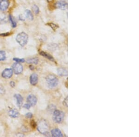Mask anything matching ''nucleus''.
I'll use <instances>...</instances> for the list:
<instances>
[{"label": "nucleus", "mask_w": 139, "mask_h": 137, "mask_svg": "<svg viewBox=\"0 0 139 137\" xmlns=\"http://www.w3.org/2000/svg\"><path fill=\"white\" fill-rule=\"evenodd\" d=\"M49 126L48 122L45 119H41L38 125V130L40 133L47 136H49L48 130Z\"/></svg>", "instance_id": "obj_1"}, {"label": "nucleus", "mask_w": 139, "mask_h": 137, "mask_svg": "<svg viewBox=\"0 0 139 137\" xmlns=\"http://www.w3.org/2000/svg\"><path fill=\"white\" fill-rule=\"evenodd\" d=\"M46 81L48 87L50 89L55 88L58 84V79L53 74L48 75L46 77Z\"/></svg>", "instance_id": "obj_2"}, {"label": "nucleus", "mask_w": 139, "mask_h": 137, "mask_svg": "<svg viewBox=\"0 0 139 137\" xmlns=\"http://www.w3.org/2000/svg\"><path fill=\"white\" fill-rule=\"evenodd\" d=\"M65 117V114L62 111L59 110H56L53 114V119L56 123H61Z\"/></svg>", "instance_id": "obj_3"}, {"label": "nucleus", "mask_w": 139, "mask_h": 137, "mask_svg": "<svg viewBox=\"0 0 139 137\" xmlns=\"http://www.w3.org/2000/svg\"><path fill=\"white\" fill-rule=\"evenodd\" d=\"M28 37L25 32H21L17 35L16 37V40L19 44L21 46L25 45L28 43Z\"/></svg>", "instance_id": "obj_4"}, {"label": "nucleus", "mask_w": 139, "mask_h": 137, "mask_svg": "<svg viewBox=\"0 0 139 137\" xmlns=\"http://www.w3.org/2000/svg\"><path fill=\"white\" fill-rule=\"evenodd\" d=\"M13 71L16 74H19L21 73L23 71L22 66L18 62L14 63L12 66Z\"/></svg>", "instance_id": "obj_5"}, {"label": "nucleus", "mask_w": 139, "mask_h": 137, "mask_svg": "<svg viewBox=\"0 0 139 137\" xmlns=\"http://www.w3.org/2000/svg\"><path fill=\"white\" fill-rule=\"evenodd\" d=\"M27 102L31 107L35 106L37 102V98L33 94L29 95L27 97Z\"/></svg>", "instance_id": "obj_6"}, {"label": "nucleus", "mask_w": 139, "mask_h": 137, "mask_svg": "<svg viewBox=\"0 0 139 137\" xmlns=\"http://www.w3.org/2000/svg\"><path fill=\"white\" fill-rule=\"evenodd\" d=\"M13 75V70L11 68L5 69L2 73V76L4 78L9 79Z\"/></svg>", "instance_id": "obj_7"}, {"label": "nucleus", "mask_w": 139, "mask_h": 137, "mask_svg": "<svg viewBox=\"0 0 139 137\" xmlns=\"http://www.w3.org/2000/svg\"><path fill=\"white\" fill-rule=\"evenodd\" d=\"M56 7L59 9L65 10L67 9L68 8V4L67 3L64 1H58L56 4Z\"/></svg>", "instance_id": "obj_8"}, {"label": "nucleus", "mask_w": 139, "mask_h": 137, "mask_svg": "<svg viewBox=\"0 0 139 137\" xmlns=\"http://www.w3.org/2000/svg\"><path fill=\"white\" fill-rule=\"evenodd\" d=\"M9 6V2L8 0H1L0 1V10L2 11H6Z\"/></svg>", "instance_id": "obj_9"}, {"label": "nucleus", "mask_w": 139, "mask_h": 137, "mask_svg": "<svg viewBox=\"0 0 139 137\" xmlns=\"http://www.w3.org/2000/svg\"><path fill=\"white\" fill-rule=\"evenodd\" d=\"M30 82L33 85H35L38 82V76L36 73L32 74L30 77Z\"/></svg>", "instance_id": "obj_10"}, {"label": "nucleus", "mask_w": 139, "mask_h": 137, "mask_svg": "<svg viewBox=\"0 0 139 137\" xmlns=\"http://www.w3.org/2000/svg\"><path fill=\"white\" fill-rule=\"evenodd\" d=\"M51 135L53 137H62L63 135L61 131L58 128L53 129L51 131Z\"/></svg>", "instance_id": "obj_11"}, {"label": "nucleus", "mask_w": 139, "mask_h": 137, "mask_svg": "<svg viewBox=\"0 0 139 137\" xmlns=\"http://www.w3.org/2000/svg\"><path fill=\"white\" fill-rule=\"evenodd\" d=\"M14 97L17 101V105L18 107L19 108H20L23 104V98L19 94H16L14 95Z\"/></svg>", "instance_id": "obj_12"}, {"label": "nucleus", "mask_w": 139, "mask_h": 137, "mask_svg": "<svg viewBox=\"0 0 139 137\" xmlns=\"http://www.w3.org/2000/svg\"><path fill=\"white\" fill-rule=\"evenodd\" d=\"M9 114V116L12 118H17L19 115L18 111L14 109L10 110Z\"/></svg>", "instance_id": "obj_13"}, {"label": "nucleus", "mask_w": 139, "mask_h": 137, "mask_svg": "<svg viewBox=\"0 0 139 137\" xmlns=\"http://www.w3.org/2000/svg\"><path fill=\"white\" fill-rule=\"evenodd\" d=\"M57 72L58 74L60 76H66L68 75L67 70L64 68H59Z\"/></svg>", "instance_id": "obj_14"}, {"label": "nucleus", "mask_w": 139, "mask_h": 137, "mask_svg": "<svg viewBox=\"0 0 139 137\" xmlns=\"http://www.w3.org/2000/svg\"><path fill=\"white\" fill-rule=\"evenodd\" d=\"M7 21L8 18L6 15L3 13H0V24L6 23Z\"/></svg>", "instance_id": "obj_15"}, {"label": "nucleus", "mask_w": 139, "mask_h": 137, "mask_svg": "<svg viewBox=\"0 0 139 137\" xmlns=\"http://www.w3.org/2000/svg\"><path fill=\"white\" fill-rule=\"evenodd\" d=\"M40 55H42L43 56L45 57L47 59H48V60H50L51 61H52V62H54V59L53 58V57H52L51 55H49L48 54L46 53V52H44V51H41L40 53H39Z\"/></svg>", "instance_id": "obj_16"}, {"label": "nucleus", "mask_w": 139, "mask_h": 137, "mask_svg": "<svg viewBox=\"0 0 139 137\" xmlns=\"http://www.w3.org/2000/svg\"><path fill=\"white\" fill-rule=\"evenodd\" d=\"M25 16L28 19L30 20H33L34 19V16L32 12L29 10H26L25 11Z\"/></svg>", "instance_id": "obj_17"}, {"label": "nucleus", "mask_w": 139, "mask_h": 137, "mask_svg": "<svg viewBox=\"0 0 139 137\" xmlns=\"http://www.w3.org/2000/svg\"><path fill=\"white\" fill-rule=\"evenodd\" d=\"M28 63L37 64L38 62V59L37 58H33L28 59L27 61Z\"/></svg>", "instance_id": "obj_18"}, {"label": "nucleus", "mask_w": 139, "mask_h": 137, "mask_svg": "<svg viewBox=\"0 0 139 137\" xmlns=\"http://www.w3.org/2000/svg\"><path fill=\"white\" fill-rule=\"evenodd\" d=\"M6 53L4 51H0V61H4L6 59Z\"/></svg>", "instance_id": "obj_19"}, {"label": "nucleus", "mask_w": 139, "mask_h": 137, "mask_svg": "<svg viewBox=\"0 0 139 137\" xmlns=\"http://www.w3.org/2000/svg\"><path fill=\"white\" fill-rule=\"evenodd\" d=\"M9 18L10 22H11V24H12V25L13 27L14 28L15 27H16V26H17L16 22V21L14 20V19L13 18V17H12L11 15H9Z\"/></svg>", "instance_id": "obj_20"}, {"label": "nucleus", "mask_w": 139, "mask_h": 137, "mask_svg": "<svg viewBox=\"0 0 139 137\" xmlns=\"http://www.w3.org/2000/svg\"><path fill=\"white\" fill-rule=\"evenodd\" d=\"M32 9H33V11L34 12V13L36 14H38L39 13V9L38 8V7L37 6H36V5H34L33 6V7H32Z\"/></svg>", "instance_id": "obj_21"}, {"label": "nucleus", "mask_w": 139, "mask_h": 137, "mask_svg": "<svg viewBox=\"0 0 139 137\" xmlns=\"http://www.w3.org/2000/svg\"><path fill=\"white\" fill-rule=\"evenodd\" d=\"M14 60L16 62L20 63V62H25L24 59H19V58H14Z\"/></svg>", "instance_id": "obj_22"}, {"label": "nucleus", "mask_w": 139, "mask_h": 137, "mask_svg": "<svg viewBox=\"0 0 139 137\" xmlns=\"http://www.w3.org/2000/svg\"><path fill=\"white\" fill-rule=\"evenodd\" d=\"M63 105L66 107H68V97H67L63 101Z\"/></svg>", "instance_id": "obj_23"}, {"label": "nucleus", "mask_w": 139, "mask_h": 137, "mask_svg": "<svg viewBox=\"0 0 139 137\" xmlns=\"http://www.w3.org/2000/svg\"><path fill=\"white\" fill-rule=\"evenodd\" d=\"M5 92V90L3 87L0 85V94H3Z\"/></svg>", "instance_id": "obj_24"}, {"label": "nucleus", "mask_w": 139, "mask_h": 137, "mask_svg": "<svg viewBox=\"0 0 139 137\" xmlns=\"http://www.w3.org/2000/svg\"><path fill=\"white\" fill-rule=\"evenodd\" d=\"M26 116L29 119H31L33 117V114L31 113H28L26 115Z\"/></svg>", "instance_id": "obj_25"}, {"label": "nucleus", "mask_w": 139, "mask_h": 137, "mask_svg": "<svg viewBox=\"0 0 139 137\" xmlns=\"http://www.w3.org/2000/svg\"><path fill=\"white\" fill-rule=\"evenodd\" d=\"M24 107L25 108L27 109H29L30 108V107H31V106H30L29 104L27 103V104H25L24 105Z\"/></svg>", "instance_id": "obj_26"}, {"label": "nucleus", "mask_w": 139, "mask_h": 137, "mask_svg": "<svg viewBox=\"0 0 139 137\" xmlns=\"http://www.w3.org/2000/svg\"><path fill=\"white\" fill-rule=\"evenodd\" d=\"M10 85L12 87H14L15 86V83L13 81H11L10 82Z\"/></svg>", "instance_id": "obj_27"}, {"label": "nucleus", "mask_w": 139, "mask_h": 137, "mask_svg": "<svg viewBox=\"0 0 139 137\" xmlns=\"http://www.w3.org/2000/svg\"></svg>", "instance_id": "obj_28"}]
</instances>
